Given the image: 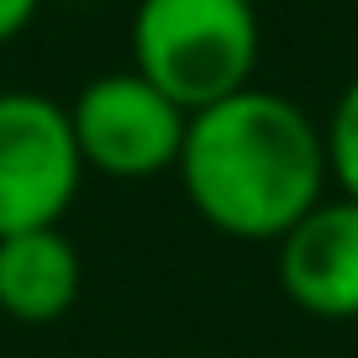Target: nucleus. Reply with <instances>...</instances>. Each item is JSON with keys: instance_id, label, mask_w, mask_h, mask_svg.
Returning a JSON list of instances; mask_svg holds the SVG:
<instances>
[{"instance_id": "f257e3e1", "label": "nucleus", "mask_w": 358, "mask_h": 358, "mask_svg": "<svg viewBox=\"0 0 358 358\" xmlns=\"http://www.w3.org/2000/svg\"><path fill=\"white\" fill-rule=\"evenodd\" d=\"M174 169L195 216L232 243H280L332 185L322 122L264 85L190 111Z\"/></svg>"}, {"instance_id": "f03ea898", "label": "nucleus", "mask_w": 358, "mask_h": 358, "mask_svg": "<svg viewBox=\"0 0 358 358\" xmlns=\"http://www.w3.org/2000/svg\"><path fill=\"white\" fill-rule=\"evenodd\" d=\"M258 53L264 22L253 0H137L132 69L185 111L248 90Z\"/></svg>"}, {"instance_id": "7ed1b4c3", "label": "nucleus", "mask_w": 358, "mask_h": 358, "mask_svg": "<svg viewBox=\"0 0 358 358\" xmlns=\"http://www.w3.org/2000/svg\"><path fill=\"white\" fill-rule=\"evenodd\" d=\"M79 158L69 106L43 90H0V237L58 227L74 206Z\"/></svg>"}, {"instance_id": "20e7f679", "label": "nucleus", "mask_w": 358, "mask_h": 358, "mask_svg": "<svg viewBox=\"0 0 358 358\" xmlns=\"http://www.w3.org/2000/svg\"><path fill=\"white\" fill-rule=\"evenodd\" d=\"M69 127L85 169L106 179H153L179 164L190 111L174 106L153 79L137 69L90 79L69 106Z\"/></svg>"}, {"instance_id": "39448f33", "label": "nucleus", "mask_w": 358, "mask_h": 358, "mask_svg": "<svg viewBox=\"0 0 358 358\" xmlns=\"http://www.w3.org/2000/svg\"><path fill=\"white\" fill-rule=\"evenodd\" d=\"M280 290L316 322H358V201L337 195L280 237Z\"/></svg>"}, {"instance_id": "423d86ee", "label": "nucleus", "mask_w": 358, "mask_h": 358, "mask_svg": "<svg viewBox=\"0 0 358 358\" xmlns=\"http://www.w3.org/2000/svg\"><path fill=\"white\" fill-rule=\"evenodd\" d=\"M85 264L58 227L0 237V316L22 327H48L74 311Z\"/></svg>"}, {"instance_id": "0eeeda50", "label": "nucleus", "mask_w": 358, "mask_h": 358, "mask_svg": "<svg viewBox=\"0 0 358 358\" xmlns=\"http://www.w3.org/2000/svg\"><path fill=\"white\" fill-rule=\"evenodd\" d=\"M327 132V169H332V185L358 201V79H348L343 95L332 101V116L322 122Z\"/></svg>"}, {"instance_id": "6e6552de", "label": "nucleus", "mask_w": 358, "mask_h": 358, "mask_svg": "<svg viewBox=\"0 0 358 358\" xmlns=\"http://www.w3.org/2000/svg\"><path fill=\"white\" fill-rule=\"evenodd\" d=\"M37 11H43V0H0V43H16L37 22Z\"/></svg>"}]
</instances>
